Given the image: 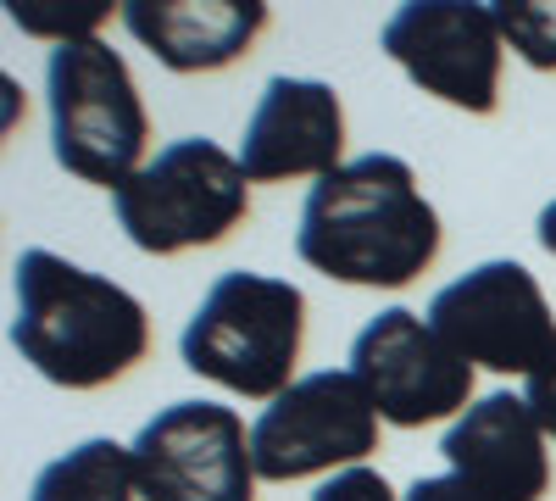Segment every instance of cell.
<instances>
[{"mask_svg":"<svg viewBox=\"0 0 556 501\" xmlns=\"http://www.w3.org/2000/svg\"><path fill=\"white\" fill-rule=\"evenodd\" d=\"M312 501H401L395 490H390V479L379 474V468H345V474H329L317 485V496Z\"/></svg>","mask_w":556,"mask_h":501,"instance_id":"17","label":"cell"},{"mask_svg":"<svg viewBox=\"0 0 556 501\" xmlns=\"http://www.w3.org/2000/svg\"><path fill=\"white\" fill-rule=\"evenodd\" d=\"M295 251L323 279L401 290L440 256V212L401 156L374 151L312 185Z\"/></svg>","mask_w":556,"mask_h":501,"instance_id":"1","label":"cell"},{"mask_svg":"<svg viewBox=\"0 0 556 501\" xmlns=\"http://www.w3.org/2000/svg\"><path fill=\"white\" fill-rule=\"evenodd\" d=\"M434 335L490 374H534L556 351V312L523 262H479L429 301Z\"/></svg>","mask_w":556,"mask_h":501,"instance_id":"7","label":"cell"},{"mask_svg":"<svg viewBox=\"0 0 556 501\" xmlns=\"http://www.w3.org/2000/svg\"><path fill=\"white\" fill-rule=\"evenodd\" d=\"M440 451H445L451 474L495 490L501 501H540L551 490L545 429L534 418V406L513 390H495V396L473 401L445 429Z\"/></svg>","mask_w":556,"mask_h":501,"instance_id":"12","label":"cell"},{"mask_svg":"<svg viewBox=\"0 0 556 501\" xmlns=\"http://www.w3.org/2000/svg\"><path fill=\"white\" fill-rule=\"evenodd\" d=\"M345 107L323 78H267L262 101L245 123L240 167L251 185L285 178H329L345 162Z\"/></svg>","mask_w":556,"mask_h":501,"instance_id":"11","label":"cell"},{"mask_svg":"<svg viewBox=\"0 0 556 501\" xmlns=\"http://www.w3.org/2000/svg\"><path fill=\"white\" fill-rule=\"evenodd\" d=\"M540 246H545V251L556 256V201H551V206L540 212Z\"/></svg>","mask_w":556,"mask_h":501,"instance_id":"20","label":"cell"},{"mask_svg":"<svg viewBox=\"0 0 556 501\" xmlns=\"http://www.w3.org/2000/svg\"><path fill=\"white\" fill-rule=\"evenodd\" d=\"M495 23H501V39L529 67L556 73V7L551 0H495Z\"/></svg>","mask_w":556,"mask_h":501,"instance_id":"15","label":"cell"},{"mask_svg":"<svg viewBox=\"0 0 556 501\" xmlns=\"http://www.w3.org/2000/svg\"><path fill=\"white\" fill-rule=\"evenodd\" d=\"M146 501H256V451L245 418L217 401H173L134 435Z\"/></svg>","mask_w":556,"mask_h":501,"instance_id":"8","label":"cell"},{"mask_svg":"<svg viewBox=\"0 0 556 501\" xmlns=\"http://www.w3.org/2000/svg\"><path fill=\"white\" fill-rule=\"evenodd\" d=\"M139 479H134V451L117 440H84L67 458L45 463L28 501H134Z\"/></svg>","mask_w":556,"mask_h":501,"instance_id":"14","label":"cell"},{"mask_svg":"<svg viewBox=\"0 0 556 501\" xmlns=\"http://www.w3.org/2000/svg\"><path fill=\"white\" fill-rule=\"evenodd\" d=\"M306 346V296L290 279L273 273H223L201 296L195 317L184 324L178 356L184 368L251 396V401H278L295 379V362Z\"/></svg>","mask_w":556,"mask_h":501,"instance_id":"3","label":"cell"},{"mask_svg":"<svg viewBox=\"0 0 556 501\" xmlns=\"http://www.w3.org/2000/svg\"><path fill=\"white\" fill-rule=\"evenodd\" d=\"M351 374L362 379L367 401L395 429H424L440 418H462L473 401V362H462L434 324L417 312L390 306L351 340Z\"/></svg>","mask_w":556,"mask_h":501,"instance_id":"10","label":"cell"},{"mask_svg":"<svg viewBox=\"0 0 556 501\" xmlns=\"http://www.w3.org/2000/svg\"><path fill=\"white\" fill-rule=\"evenodd\" d=\"M384 57L424 89V96L490 117L501 101V57L506 39L495 23V7H468V0H412L401 7L384 34Z\"/></svg>","mask_w":556,"mask_h":501,"instance_id":"9","label":"cell"},{"mask_svg":"<svg viewBox=\"0 0 556 501\" xmlns=\"http://www.w3.org/2000/svg\"><path fill=\"white\" fill-rule=\"evenodd\" d=\"M406 501H501V496L473 485V479H462V474H434V479H417L406 490Z\"/></svg>","mask_w":556,"mask_h":501,"instance_id":"18","label":"cell"},{"mask_svg":"<svg viewBox=\"0 0 556 501\" xmlns=\"http://www.w3.org/2000/svg\"><path fill=\"white\" fill-rule=\"evenodd\" d=\"M251 451H256V474L273 485L362 468V458L379 451V406L367 401L351 368L306 374L278 401L262 406V418L251 424Z\"/></svg>","mask_w":556,"mask_h":501,"instance_id":"6","label":"cell"},{"mask_svg":"<svg viewBox=\"0 0 556 501\" xmlns=\"http://www.w3.org/2000/svg\"><path fill=\"white\" fill-rule=\"evenodd\" d=\"M117 229L146 256L217 246L251 212V178L217 140H173L112 196Z\"/></svg>","mask_w":556,"mask_h":501,"instance_id":"5","label":"cell"},{"mask_svg":"<svg viewBox=\"0 0 556 501\" xmlns=\"http://www.w3.org/2000/svg\"><path fill=\"white\" fill-rule=\"evenodd\" d=\"M12 346L39 379L62 390H101L151 351V317L123 285L101 279L56 251L17 256Z\"/></svg>","mask_w":556,"mask_h":501,"instance_id":"2","label":"cell"},{"mask_svg":"<svg viewBox=\"0 0 556 501\" xmlns=\"http://www.w3.org/2000/svg\"><path fill=\"white\" fill-rule=\"evenodd\" d=\"M112 17V7L89 0V7H62V0H12V23L23 34H39L51 45H73V39H96V28Z\"/></svg>","mask_w":556,"mask_h":501,"instance_id":"16","label":"cell"},{"mask_svg":"<svg viewBox=\"0 0 556 501\" xmlns=\"http://www.w3.org/2000/svg\"><path fill=\"white\" fill-rule=\"evenodd\" d=\"M523 401L534 406V418H540V429H545V440H556V351L540 362V368L529 374V390H523Z\"/></svg>","mask_w":556,"mask_h":501,"instance_id":"19","label":"cell"},{"mask_svg":"<svg viewBox=\"0 0 556 501\" xmlns=\"http://www.w3.org/2000/svg\"><path fill=\"white\" fill-rule=\"evenodd\" d=\"M45 96H51V146L56 162L101 190H123L146 167L151 117L139 101V84L128 62L106 39H73L51 51L45 67Z\"/></svg>","mask_w":556,"mask_h":501,"instance_id":"4","label":"cell"},{"mask_svg":"<svg viewBox=\"0 0 556 501\" xmlns=\"http://www.w3.org/2000/svg\"><path fill=\"white\" fill-rule=\"evenodd\" d=\"M123 23L162 67L217 73L256 45V34L267 28V7H256V0H212V7H195V0H128Z\"/></svg>","mask_w":556,"mask_h":501,"instance_id":"13","label":"cell"}]
</instances>
